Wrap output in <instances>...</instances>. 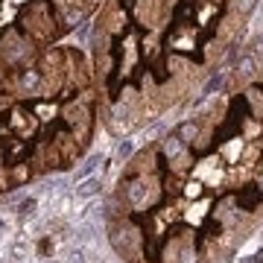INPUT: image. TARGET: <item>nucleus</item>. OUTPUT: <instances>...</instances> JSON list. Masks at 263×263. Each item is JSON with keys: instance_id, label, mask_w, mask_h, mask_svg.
Segmentation results:
<instances>
[{"instance_id": "obj_6", "label": "nucleus", "mask_w": 263, "mask_h": 263, "mask_svg": "<svg viewBox=\"0 0 263 263\" xmlns=\"http://www.w3.org/2000/svg\"><path fill=\"white\" fill-rule=\"evenodd\" d=\"M254 3H257V0H237V9L240 12H252Z\"/></svg>"}, {"instance_id": "obj_1", "label": "nucleus", "mask_w": 263, "mask_h": 263, "mask_svg": "<svg viewBox=\"0 0 263 263\" xmlns=\"http://www.w3.org/2000/svg\"><path fill=\"white\" fill-rule=\"evenodd\" d=\"M100 161H103L100 155H91V158L85 161L82 167L76 170V181H85V179H88V176H91V173H94L97 167H100Z\"/></svg>"}, {"instance_id": "obj_3", "label": "nucleus", "mask_w": 263, "mask_h": 263, "mask_svg": "<svg viewBox=\"0 0 263 263\" xmlns=\"http://www.w3.org/2000/svg\"><path fill=\"white\" fill-rule=\"evenodd\" d=\"M38 82H41V79H38V73H35V70H27V73L21 76V85H24V88H29V91H35V88H38Z\"/></svg>"}, {"instance_id": "obj_4", "label": "nucleus", "mask_w": 263, "mask_h": 263, "mask_svg": "<svg viewBox=\"0 0 263 263\" xmlns=\"http://www.w3.org/2000/svg\"><path fill=\"white\" fill-rule=\"evenodd\" d=\"M32 211H35V199H27V202H21V211H18V214H21V216H29Z\"/></svg>"}, {"instance_id": "obj_7", "label": "nucleus", "mask_w": 263, "mask_h": 263, "mask_svg": "<svg viewBox=\"0 0 263 263\" xmlns=\"http://www.w3.org/2000/svg\"><path fill=\"white\" fill-rule=\"evenodd\" d=\"M67 263H85V254L79 249H73V252L67 254Z\"/></svg>"}, {"instance_id": "obj_5", "label": "nucleus", "mask_w": 263, "mask_h": 263, "mask_svg": "<svg viewBox=\"0 0 263 263\" xmlns=\"http://www.w3.org/2000/svg\"><path fill=\"white\" fill-rule=\"evenodd\" d=\"M129 152H132V141H123L120 146H117V158H126Z\"/></svg>"}, {"instance_id": "obj_2", "label": "nucleus", "mask_w": 263, "mask_h": 263, "mask_svg": "<svg viewBox=\"0 0 263 263\" xmlns=\"http://www.w3.org/2000/svg\"><path fill=\"white\" fill-rule=\"evenodd\" d=\"M94 193H100V181L97 179H85L82 187H76V196H82V199L94 196Z\"/></svg>"}]
</instances>
